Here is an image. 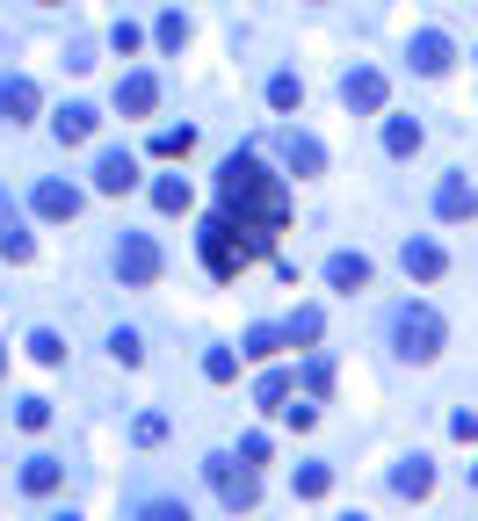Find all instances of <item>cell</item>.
<instances>
[{
	"mask_svg": "<svg viewBox=\"0 0 478 521\" xmlns=\"http://www.w3.org/2000/svg\"><path fill=\"white\" fill-rule=\"evenodd\" d=\"M211 485H218V500L232 507V514H247L254 500H261V478H254V464H232V456H211Z\"/></svg>",
	"mask_w": 478,
	"mask_h": 521,
	"instance_id": "3",
	"label": "cell"
},
{
	"mask_svg": "<svg viewBox=\"0 0 478 521\" xmlns=\"http://www.w3.org/2000/svg\"><path fill=\"white\" fill-rule=\"evenodd\" d=\"M0 254H8V261H29V254H37V239L22 232V218H15L8 203H0Z\"/></svg>",
	"mask_w": 478,
	"mask_h": 521,
	"instance_id": "19",
	"label": "cell"
},
{
	"mask_svg": "<svg viewBox=\"0 0 478 521\" xmlns=\"http://www.w3.org/2000/svg\"><path fill=\"white\" fill-rule=\"evenodd\" d=\"M160 51H189V15H160Z\"/></svg>",
	"mask_w": 478,
	"mask_h": 521,
	"instance_id": "30",
	"label": "cell"
},
{
	"mask_svg": "<svg viewBox=\"0 0 478 521\" xmlns=\"http://www.w3.org/2000/svg\"><path fill=\"white\" fill-rule=\"evenodd\" d=\"M153 203H160V210H189V203H196V189H189L182 174H160V181H153Z\"/></svg>",
	"mask_w": 478,
	"mask_h": 521,
	"instance_id": "23",
	"label": "cell"
},
{
	"mask_svg": "<svg viewBox=\"0 0 478 521\" xmlns=\"http://www.w3.org/2000/svg\"><path fill=\"white\" fill-rule=\"evenodd\" d=\"M37 80H0V116H8V124H29V116H37Z\"/></svg>",
	"mask_w": 478,
	"mask_h": 521,
	"instance_id": "16",
	"label": "cell"
},
{
	"mask_svg": "<svg viewBox=\"0 0 478 521\" xmlns=\"http://www.w3.org/2000/svg\"><path fill=\"white\" fill-rule=\"evenodd\" d=\"M153 152H160V160H189V152H196V131H189V124H182V131L167 124V131H153Z\"/></svg>",
	"mask_w": 478,
	"mask_h": 521,
	"instance_id": "24",
	"label": "cell"
},
{
	"mask_svg": "<svg viewBox=\"0 0 478 521\" xmlns=\"http://www.w3.org/2000/svg\"><path fill=\"white\" fill-rule=\"evenodd\" d=\"M283 348H290V333H283V326H247V348H239V355L268 362V355H283Z\"/></svg>",
	"mask_w": 478,
	"mask_h": 521,
	"instance_id": "21",
	"label": "cell"
},
{
	"mask_svg": "<svg viewBox=\"0 0 478 521\" xmlns=\"http://www.w3.org/2000/svg\"><path fill=\"white\" fill-rule=\"evenodd\" d=\"M239 464H268V435H247V442H239Z\"/></svg>",
	"mask_w": 478,
	"mask_h": 521,
	"instance_id": "36",
	"label": "cell"
},
{
	"mask_svg": "<svg viewBox=\"0 0 478 521\" xmlns=\"http://www.w3.org/2000/svg\"><path fill=\"white\" fill-rule=\"evenodd\" d=\"M109 44H116V58H131L145 37H138V22H116V29H109Z\"/></svg>",
	"mask_w": 478,
	"mask_h": 521,
	"instance_id": "35",
	"label": "cell"
},
{
	"mask_svg": "<svg viewBox=\"0 0 478 521\" xmlns=\"http://www.w3.org/2000/svg\"><path fill=\"white\" fill-rule=\"evenodd\" d=\"M131 435H138V449H153V442H167V420H160V413H138Z\"/></svg>",
	"mask_w": 478,
	"mask_h": 521,
	"instance_id": "33",
	"label": "cell"
},
{
	"mask_svg": "<svg viewBox=\"0 0 478 521\" xmlns=\"http://www.w3.org/2000/svg\"><path fill=\"white\" fill-rule=\"evenodd\" d=\"M44 8H51V0H44Z\"/></svg>",
	"mask_w": 478,
	"mask_h": 521,
	"instance_id": "40",
	"label": "cell"
},
{
	"mask_svg": "<svg viewBox=\"0 0 478 521\" xmlns=\"http://www.w3.org/2000/svg\"><path fill=\"white\" fill-rule=\"evenodd\" d=\"M58 521H80V514H58Z\"/></svg>",
	"mask_w": 478,
	"mask_h": 521,
	"instance_id": "38",
	"label": "cell"
},
{
	"mask_svg": "<svg viewBox=\"0 0 478 521\" xmlns=\"http://www.w3.org/2000/svg\"><path fill=\"white\" fill-rule=\"evenodd\" d=\"M254 398H261V406H283V398H290V377H283V370H268V377L254 384Z\"/></svg>",
	"mask_w": 478,
	"mask_h": 521,
	"instance_id": "32",
	"label": "cell"
},
{
	"mask_svg": "<svg viewBox=\"0 0 478 521\" xmlns=\"http://www.w3.org/2000/svg\"><path fill=\"white\" fill-rule=\"evenodd\" d=\"M95 189L102 196H131L138 189V160H131V152H102V160H95Z\"/></svg>",
	"mask_w": 478,
	"mask_h": 521,
	"instance_id": "11",
	"label": "cell"
},
{
	"mask_svg": "<svg viewBox=\"0 0 478 521\" xmlns=\"http://www.w3.org/2000/svg\"><path fill=\"white\" fill-rule=\"evenodd\" d=\"M0 370H8V348H0Z\"/></svg>",
	"mask_w": 478,
	"mask_h": 521,
	"instance_id": "37",
	"label": "cell"
},
{
	"mask_svg": "<svg viewBox=\"0 0 478 521\" xmlns=\"http://www.w3.org/2000/svg\"><path fill=\"white\" fill-rule=\"evenodd\" d=\"M435 218H442V225H464V218H478V189H471L464 174H450V181L435 189Z\"/></svg>",
	"mask_w": 478,
	"mask_h": 521,
	"instance_id": "8",
	"label": "cell"
},
{
	"mask_svg": "<svg viewBox=\"0 0 478 521\" xmlns=\"http://www.w3.org/2000/svg\"><path fill=\"white\" fill-rule=\"evenodd\" d=\"M116 275H124L131 290H145V283H160V247L145 232H124V247H116Z\"/></svg>",
	"mask_w": 478,
	"mask_h": 521,
	"instance_id": "5",
	"label": "cell"
},
{
	"mask_svg": "<svg viewBox=\"0 0 478 521\" xmlns=\"http://www.w3.org/2000/svg\"><path fill=\"white\" fill-rule=\"evenodd\" d=\"M326 283H334V290H370V261L363 254H334V261H326Z\"/></svg>",
	"mask_w": 478,
	"mask_h": 521,
	"instance_id": "17",
	"label": "cell"
},
{
	"mask_svg": "<svg viewBox=\"0 0 478 521\" xmlns=\"http://www.w3.org/2000/svg\"><path fill=\"white\" fill-rule=\"evenodd\" d=\"M283 160H290V174H326V145L305 131H283Z\"/></svg>",
	"mask_w": 478,
	"mask_h": 521,
	"instance_id": "15",
	"label": "cell"
},
{
	"mask_svg": "<svg viewBox=\"0 0 478 521\" xmlns=\"http://www.w3.org/2000/svg\"><path fill=\"white\" fill-rule=\"evenodd\" d=\"M218 196H225L218 218H225L239 239H247L254 254H268V247H276V232L290 225V189H283V181L254 160V152H232V160H225Z\"/></svg>",
	"mask_w": 478,
	"mask_h": 521,
	"instance_id": "1",
	"label": "cell"
},
{
	"mask_svg": "<svg viewBox=\"0 0 478 521\" xmlns=\"http://www.w3.org/2000/svg\"><path fill=\"white\" fill-rule=\"evenodd\" d=\"M268 109H305V80H297V73H276V80H268Z\"/></svg>",
	"mask_w": 478,
	"mask_h": 521,
	"instance_id": "22",
	"label": "cell"
},
{
	"mask_svg": "<svg viewBox=\"0 0 478 521\" xmlns=\"http://www.w3.org/2000/svg\"><path fill=\"white\" fill-rule=\"evenodd\" d=\"M326 485H334V471H326V464H305V471H297V500H326Z\"/></svg>",
	"mask_w": 478,
	"mask_h": 521,
	"instance_id": "26",
	"label": "cell"
},
{
	"mask_svg": "<svg viewBox=\"0 0 478 521\" xmlns=\"http://www.w3.org/2000/svg\"><path fill=\"white\" fill-rule=\"evenodd\" d=\"M399 268L413 275V283H435V275L450 268V254H442L435 239H406V247H399Z\"/></svg>",
	"mask_w": 478,
	"mask_h": 521,
	"instance_id": "12",
	"label": "cell"
},
{
	"mask_svg": "<svg viewBox=\"0 0 478 521\" xmlns=\"http://www.w3.org/2000/svg\"><path fill=\"white\" fill-rule=\"evenodd\" d=\"M109 355L124 362V370H138V362H145V348H138V333H109Z\"/></svg>",
	"mask_w": 478,
	"mask_h": 521,
	"instance_id": "31",
	"label": "cell"
},
{
	"mask_svg": "<svg viewBox=\"0 0 478 521\" xmlns=\"http://www.w3.org/2000/svg\"><path fill=\"white\" fill-rule=\"evenodd\" d=\"M283 333H290V348H297V341H319V333H326V319L305 304V312H290V326H283Z\"/></svg>",
	"mask_w": 478,
	"mask_h": 521,
	"instance_id": "27",
	"label": "cell"
},
{
	"mask_svg": "<svg viewBox=\"0 0 478 521\" xmlns=\"http://www.w3.org/2000/svg\"><path fill=\"white\" fill-rule=\"evenodd\" d=\"M203 377H211V384H232V377H239V355H232V348H211V355H203Z\"/></svg>",
	"mask_w": 478,
	"mask_h": 521,
	"instance_id": "28",
	"label": "cell"
},
{
	"mask_svg": "<svg viewBox=\"0 0 478 521\" xmlns=\"http://www.w3.org/2000/svg\"><path fill=\"white\" fill-rule=\"evenodd\" d=\"M348 521H363V514H348Z\"/></svg>",
	"mask_w": 478,
	"mask_h": 521,
	"instance_id": "39",
	"label": "cell"
},
{
	"mask_svg": "<svg viewBox=\"0 0 478 521\" xmlns=\"http://www.w3.org/2000/svg\"><path fill=\"white\" fill-rule=\"evenodd\" d=\"M406 58H413V73H428V80H435V73H450V66H457V44L442 37V29H421V37L406 44Z\"/></svg>",
	"mask_w": 478,
	"mask_h": 521,
	"instance_id": "7",
	"label": "cell"
},
{
	"mask_svg": "<svg viewBox=\"0 0 478 521\" xmlns=\"http://www.w3.org/2000/svg\"><path fill=\"white\" fill-rule=\"evenodd\" d=\"M384 95H392V87H384V73H377V66H355V73L341 80V102H348L355 116H377V109H384Z\"/></svg>",
	"mask_w": 478,
	"mask_h": 521,
	"instance_id": "6",
	"label": "cell"
},
{
	"mask_svg": "<svg viewBox=\"0 0 478 521\" xmlns=\"http://www.w3.org/2000/svg\"><path fill=\"white\" fill-rule=\"evenodd\" d=\"M29 355H37L44 370H51V362H66V341H58L51 326H37V333H29Z\"/></svg>",
	"mask_w": 478,
	"mask_h": 521,
	"instance_id": "25",
	"label": "cell"
},
{
	"mask_svg": "<svg viewBox=\"0 0 478 521\" xmlns=\"http://www.w3.org/2000/svg\"><path fill=\"white\" fill-rule=\"evenodd\" d=\"M58 478H66V464H51V456H29V464H22V493L51 500V493H58Z\"/></svg>",
	"mask_w": 478,
	"mask_h": 521,
	"instance_id": "18",
	"label": "cell"
},
{
	"mask_svg": "<svg viewBox=\"0 0 478 521\" xmlns=\"http://www.w3.org/2000/svg\"><path fill=\"white\" fill-rule=\"evenodd\" d=\"M392 493L399 500H428L435 493V464H428V456H406V464L392 471Z\"/></svg>",
	"mask_w": 478,
	"mask_h": 521,
	"instance_id": "14",
	"label": "cell"
},
{
	"mask_svg": "<svg viewBox=\"0 0 478 521\" xmlns=\"http://www.w3.org/2000/svg\"><path fill=\"white\" fill-rule=\"evenodd\" d=\"M203 261H211V275H239V268L254 261V247H247V239H239L225 218H211V225H203Z\"/></svg>",
	"mask_w": 478,
	"mask_h": 521,
	"instance_id": "4",
	"label": "cell"
},
{
	"mask_svg": "<svg viewBox=\"0 0 478 521\" xmlns=\"http://www.w3.org/2000/svg\"><path fill=\"white\" fill-rule=\"evenodd\" d=\"M138 521H196V514H189L182 500H153V507H145V514H138Z\"/></svg>",
	"mask_w": 478,
	"mask_h": 521,
	"instance_id": "34",
	"label": "cell"
},
{
	"mask_svg": "<svg viewBox=\"0 0 478 521\" xmlns=\"http://www.w3.org/2000/svg\"><path fill=\"white\" fill-rule=\"evenodd\" d=\"M116 109H124V116H153L160 109V80L153 73H124V80H116Z\"/></svg>",
	"mask_w": 478,
	"mask_h": 521,
	"instance_id": "10",
	"label": "cell"
},
{
	"mask_svg": "<svg viewBox=\"0 0 478 521\" xmlns=\"http://www.w3.org/2000/svg\"><path fill=\"white\" fill-rule=\"evenodd\" d=\"M37 218H51V225H66V218H80V189L73 181H37Z\"/></svg>",
	"mask_w": 478,
	"mask_h": 521,
	"instance_id": "9",
	"label": "cell"
},
{
	"mask_svg": "<svg viewBox=\"0 0 478 521\" xmlns=\"http://www.w3.org/2000/svg\"><path fill=\"white\" fill-rule=\"evenodd\" d=\"M95 124H102V116L87 109V102H66V109L51 116V131H58V145H87V138H95Z\"/></svg>",
	"mask_w": 478,
	"mask_h": 521,
	"instance_id": "13",
	"label": "cell"
},
{
	"mask_svg": "<svg viewBox=\"0 0 478 521\" xmlns=\"http://www.w3.org/2000/svg\"><path fill=\"white\" fill-rule=\"evenodd\" d=\"M15 427H29V435L51 427V398H22V406H15Z\"/></svg>",
	"mask_w": 478,
	"mask_h": 521,
	"instance_id": "29",
	"label": "cell"
},
{
	"mask_svg": "<svg viewBox=\"0 0 478 521\" xmlns=\"http://www.w3.org/2000/svg\"><path fill=\"white\" fill-rule=\"evenodd\" d=\"M384 152H392V160H413V152H421V124H413V116H392V124H384Z\"/></svg>",
	"mask_w": 478,
	"mask_h": 521,
	"instance_id": "20",
	"label": "cell"
},
{
	"mask_svg": "<svg viewBox=\"0 0 478 521\" xmlns=\"http://www.w3.org/2000/svg\"><path fill=\"white\" fill-rule=\"evenodd\" d=\"M442 312H428V304H399V319H392V341H399V355L406 362H435L442 355Z\"/></svg>",
	"mask_w": 478,
	"mask_h": 521,
	"instance_id": "2",
	"label": "cell"
}]
</instances>
